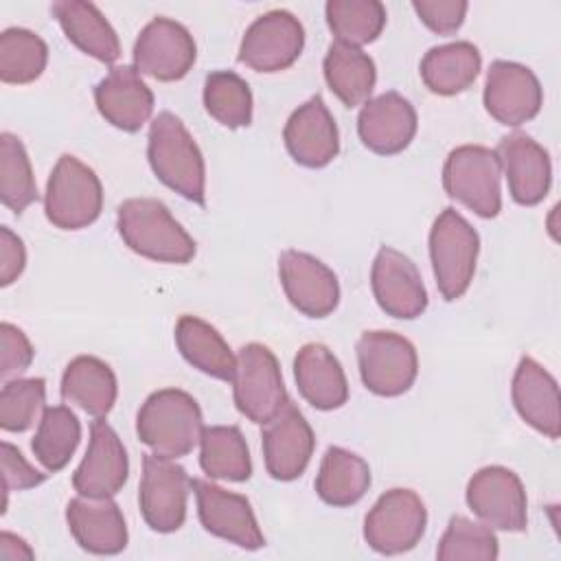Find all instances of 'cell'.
Wrapping results in <instances>:
<instances>
[{
    "instance_id": "6da1fadb",
    "label": "cell",
    "mask_w": 561,
    "mask_h": 561,
    "mask_svg": "<svg viewBox=\"0 0 561 561\" xmlns=\"http://www.w3.org/2000/svg\"><path fill=\"white\" fill-rule=\"evenodd\" d=\"M147 158L156 178L180 193L184 199L204 206L206 202V167L204 156L184 127V123L171 114L160 112L149 125Z\"/></svg>"
},
{
    "instance_id": "7a4b0ae2",
    "label": "cell",
    "mask_w": 561,
    "mask_h": 561,
    "mask_svg": "<svg viewBox=\"0 0 561 561\" xmlns=\"http://www.w3.org/2000/svg\"><path fill=\"white\" fill-rule=\"evenodd\" d=\"M116 228L125 245L158 263H188L195 241L171 210L153 197H131L118 206Z\"/></svg>"
},
{
    "instance_id": "3957f363",
    "label": "cell",
    "mask_w": 561,
    "mask_h": 561,
    "mask_svg": "<svg viewBox=\"0 0 561 561\" xmlns=\"http://www.w3.org/2000/svg\"><path fill=\"white\" fill-rule=\"evenodd\" d=\"M204 419L197 401L180 388L151 392L138 410L136 434L158 456L182 458L199 443Z\"/></svg>"
},
{
    "instance_id": "277c9868",
    "label": "cell",
    "mask_w": 561,
    "mask_h": 561,
    "mask_svg": "<svg viewBox=\"0 0 561 561\" xmlns=\"http://www.w3.org/2000/svg\"><path fill=\"white\" fill-rule=\"evenodd\" d=\"M101 208L103 186L99 175L79 158L59 156L46 182V219L61 230H81L99 219Z\"/></svg>"
},
{
    "instance_id": "5b68a950",
    "label": "cell",
    "mask_w": 561,
    "mask_h": 561,
    "mask_svg": "<svg viewBox=\"0 0 561 561\" xmlns=\"http://www.w3.org/2000/svg\"><path fill=\"white\" fill-rule=\"evenodd\" d=\"M480 237L456 210L445 208L430 230V259L440 296L451 302L460 298L476 274Z\"/></svg>"
},
{
    "instance_id": "8992f818",
    "label": "cell",
    "mask_w": 561,
    "mask_h": 561,
    "mask_svg": "<svg viewBox=\"0 0 561 561\" xmlns=\"http://www.w3.org/2000/svg\"><path fill=\"white\" fill-rule=\"evenodd\" d=\"M500 178L502 167L495 149L482 145L451 149L443 167L445 193L484 219L502 210Z\"/></svg>"
},
{
    "instance_id": "52a82bcc",
    "label": "cell",
    "mask_w": 561,
    "mask_h": 561,
    "mask_svg": "<svg viewBox=\"0 0 561 561\" xmlns=\"http://www.w3.org/2000/svg\"><path fill=\"white\" fill-rule=\"evenodd\" d=\"M230 383L237 410L252 423L267 425L289 403L278 359L265 344L241 346Z\"/></svg>"
},
{
    "instance_id": "ba28073f",
    "label": "cell",
    "mask_w": 561,
    "mask_h": 561,
    "mask_svg": "<svg viewBox=\"0 0 561 561\" xmlns=\"http://www.w3.org/2000/svg\"><path fill=\"white\" fill-rule=\"evenodd\" d=\"M357 366L364 386L379 397H399L410 390L419 373L414 344L394 331H366L357 344Z\"/></svg>"
},
{
    "instance_id": "9c48e42d",
    "label": "cell",
    "mask_w": 561,
    "mask_h": 561,
    "mask_svg": "<svg viewBox=\"0 0 561 561\" xmlns=\"http://www.w3.org/2000/svg\"><path fill=\"white\" fill-rule=\"evenodd\" d=\"M427 526L423 500L412 489H390L373 504L364 519V539L379 554L412 550Z\"/></svg>"
},
{
    "instance_id": "30bf717a",
    "label": "cell",
    "mask_w": 561,
    "mask_h": 561,
    "mask_svg": "<svg viewBox=\"0 0 561 561\" xmlns=\"http://www.w3.org/2000/svg\"><path fill=\"white\" fill-rule=\"evenodd\" d=\"M191 478L173 458L147 454L142 458V476L138 504L142 519L156 533H175L186 519V500Z\"/></svg>"
},
{
    "instance_id": "8fae6325",
    "label": "cell",
    "mask_w": 561,
    "mask_h": 561,
    "mask_svg": "<svg viewBox=\"0 0 561 561\" xmlns=\"http://www.w3.org/2000/svg\"><path fill=\"white\" fill-rule=\"evenodd\" d=\"M465 497L469 508L489 528L508 533L526 530V491L515 471L500 465L478 469L467 484Z\"/></svg>"
},
{
    "instance_id": "7c38bea8",
    "label": "cell",
    "mask_w": 561,
    "mask_h": 561,
    "mask_svg": "<svg viewBox=\"0 0 561 561\" xmlns=\"http://www.w3.org/2000/svg\"><path fill=\"white\" fill-rule=\"evenodd\" d=\"M305 28L300 20L283 9L259 15L243 33L239 61L256 72H280L302 53Z\"/></svg>"
},
{
    "instance_id": "4fadbf2b",
    "label": "cell",
    "mask_w": 561,
    "mask_h": 561,
    "mask_svg": "<svg viewBox=\"0 0 561 561\" xmlns=\"http://www.w3.org/2000/svg\"><path fill=\"white\" fill-rule=\"evenodd\" d=\"M197 46L188 28L171 18H153L134 44V68L158 81H178L188 75Z\"/></svg>"
},
{
    "instance_id": "5bb4252c",
    "label": "cell",
    "mask_w": 561,
    "mask_h": 561,
    "mask_svg": "<svg viewBox=\"0 0 561 561\" xmlns=\"http://www.w3.org/2000/svg\"><path fill=\"white\" fill-rule=\"evenodd\" d=\"M191 489L197 500L199 522L210 535L245 550H259L265 546V537L245 495L230 493L202 478H193Z\"/></svg>"
},
{
    "instance_id": "9a60e30c",
    "label": "cell",
    "mask_w": 561,
    "mask_h": 561,
    "mask_svg": "<svg viewBox=\"0 0 561 561\" xmlns=\"http://www.w3.org/2000/svg\"><path fill=\"white\" fill-rule=\"evenodd\" d=\"M484 107L506 127H519L535 118L543 103V90L535 72L517 61L495 59L486 70Z\"/></svg>"
},
{
    "instance_id": "2e32d148",
    "label": "cell",
    "mask_w": 561,
    "mask_h": 561,
    "mask_svg": "<svg viewBox=\"0 0 561 561\" xmlns=\"http://www.w3.org/2000/svg\"><path fill=\"white\" fill-rule=\"evenodd\" d=\"M370 285L377 305L392 318L412 320L427 307V291L421 272L403 252L381 245L370 270Z\"/></svg>"
},
{
    "instance_id": "e0dca14e",
    "label": "cell",
    "mask_w": 561,
    "mask_h": 561,
    "mask_svg": "<svg viewBox=\"0 0 561 561\" xmlns=\"http://www.w3.org/2000/svg\"><path fill=\"white\" fill-rule=\"evenodd\" d=\"M127 451L105 419H94L90 425V443L79 462L72 486L83 497H114L127 482Z\"/></svg>"
},
{
    "instance_id": "ac0fdd59",
    "label": "cell",
    "mask_w": 561,
    "mask_h": 561,
    "mask_svg": "<svg viewBox=\"0 0 561 561\" xmlns=\"http://www.w3.org/2000/svg\"><path fill=\"white\" fill-rule=\"evenodd\" d=\"M278 276L289 302L309 318H324L340 302L337 276L320 259L307 252H280Z\"/></svg>"
},
{
    "instance_id": "d6986e66",
    "label": "cell",
    "mask_w": 561,
    "mask_h": 561,
    "mask_svg": "<svg viewBox=\"0 0 561 561\" xmlns=\"http://www.w3.org/2000/svg\"><path fill=\"white\" fill-rule=\"evenodd\" d=\"M261 438L265 469L274 480L289 482L305 473L316 447V436L291 401L265 425Z\"/></svg>"
},
{
    "instance_id": "ffe728a7",
    "label": "cell",
    "mask_w": 561,
    "mask_h": 561,
    "mask_svg": "<svg viewBox=\"0 0 561 561\" xmlns=\"http://www.w3.org/2000/svg\"><path fill=\"white\" fill-rule=\"evenodd\" d=\"M283 140L289 156L307 169H322L333 162L340 151V134L320 94L291 112L283 129Z\"/></svg>"
},
{
    "instance_id": "44dd1931",
    "label": "cell",
    "mask_w": 561,
    "mask_h": 561,
    "mask_svg": "<svg viewBox=\"0 0 561 561\" xmlns=\"http://www.w3.org/2000/svg\"><path fill=\"white\" fill-rule=\"evenodd\" d=\"M495 153L506 175L511 197L522 206L543 202L552 182L548 151L528 134L513 131L500 140Z\"/></svg>"
},
{
    "instance_id": "7402d4cb",
    "label": "cell",
    "mask_w": 561,
    "mask_h": 561,
    "mask_svg": "<svg viewBox=\"0 0 561 561\" xmlns=\"http://www.w3.org/2000/svg\"><path fill=\"white\" fill-rule=\"evenodd\" d=\"M357 134L373 153L394 156L403 151L416 134V110L399 92H383L362 105Z\"/></svg>"
},
{
    "instance_id": "603a6c76",
    "label": "cell",
    "mask_w": 561,
    "mask_h": 561,
    "mask_svg": "<svg viewBox=\"0 0 561 561\" xmlns=\"http://www.w3.org/2000/svg\"><path fill=\"white\" fill-rule=\"evenodd\" d=\"M99 114L123 131H138L153 112V92L134 66H114L94 88Z\"/></svg>"
},
{
    "instance_id": "cb8c5ba5",
    "label": "cell",
    "mask_w": 561,
    "mask_h": 561,
    "mask_svg": "<svg viewBox=\"0 0 561 561\" xmlns=\"http://www.w3.org/2000/svg\"><path fill=\"white\" fill-rule=\"evenodd\" d=\"M66 522L75 541L92 554H118L127 546V524L112 497H72Z\"/></svg>"
},
{
    "instance_id": "d4e9b609",
    "label": "cell",
    "mask_w": 561,
    "mask_h": 561,
    "mask_svg": "<svg viewBox=\"0 0 561 561\" xmlns=\"http://www.w3.org/2000/svg\"><path fill=\"white\" fill-rule=\"evenodd\" d=\"M513 405L517 414L548 438H559V388L554 377L533 357H522L513 375Z\"/></svg>"
},
{
    "instance_id": "484cf974",
    "label": "cell",
    "mask_w": 561,
    "mask_h": 561,
    "mask_svg": "<svg viewBox=\"0 0 561 561\" xmlns=\"http://www.w3.org/2000/svg\"><path fill=\"white\" fill-rule=\"evenodd\" d=\"M298 392L316 410L342 408L348 399V383L337 357L318 342L305 344L294 357Z\"/></svg>"
},
{
    "instance_id": "4316f807",
    "label": "cell",
    "mask_w": 561,
    "mask_h": 561,
    "mask_svg": "<svg viewBox=\"0 0 561 561\" xmlns=\"http://www.w3.org/2000/svg\"><path fill=\"white\" fill-rule=\"evenodd\" d=\"M50 9L64 35L79 50L103 64H114L121 57V42L116 31L92 2L57 0Z\"/></svg>"
},
{
    "instance_id": "83f0119b",
    "label": "cell",
    "mask_w": 561,
    "mask_h": 561,
    "mask_svg": "<svg viewBox=\"0 0 561 561\" xmlns=\"http://www.w3.org/2000/svg\"><path fill=\"white\" fill-rule=\"evenodd\" d=\"M175 344L182 357L204 375L232 381L237 355L230 351L221 333L197 316H182L175 324Z\"/></svg>"
},
{
    "instance_id": "f1b7e54d",
    "label": "cell",
    "mask_w": 561,
    "mask_h": 561,
    "mask_svg": "<svg viewBox=\"0 0 561 561\" xmlns=\"http://www.w3.org/2000/svg\"><path fill=\"white\" fill-rule=\"evenodd\" d=\"M116 392L112 368L94 355L75 357L61 375V397L94 419H103L112 410Z\"/></svg>"
},
{
    "instance_id": "f546056e",
    "label": "cell",
    "mask_w": 561,
    "mask_h": 561,
    "mask_svg": "<svg viewBox=\"0 0 561 561\" xmlns=\"http://www.w3.org/2000/svg\"><path fill=\"white\" fill-rule=\"evenodd\" d=\"M480 66V50L471 42H449L434 46L423 55L421 79L430 92L451 96L476 81Z\"/></svg>"
},
{
    "instance_id": "4dcf8cb0",
    "label": "cell",
    "mask_w": 561,
    "mask_h": 561,
    "mask_svg": "<svg viewBox=\"0 0 561 561\" xmlns=\"http://www.w3.org/2000/svg\"><path fill=\"white\" fill-rule=\"evenodd\" d=\"M322 70L327 85L346 107L362 105L370 99L377 81V68L362 48L333 42L327 48Z\"/></svg>"
},
{
    "instance_id": "1f68e13d",
    "label": "cell",
    "mask_w": 561,
    "mask_h": 561,
    "mask_svg": "<svg viewBox=\"0 0 561 561\" xmlns=\"http://www.w3.org/2000/svg\"><path fill=\"white\" fill-rule=\"evenodd\" d=\"M368 486L370 469L364 458L342 447L324 451L316 476V493L324 504L351 506L364 497Z\"/></svg>"
},
{
    "instance_id": "d6a6232c",
    "label": "cell",
    "mask_w": 561,
    "mask_h": 561,
    "mask_svg": "<svg viewBox=\"0 0 561 561\" xmlns=\"http://www.w3.org/2000/svg\"><path fill=\"white\" fill-rule=\"evenodd\" d=\"M199 467L208 478L243 482L252 473L248 443L237 425L204 427L199 438Z\"/></svg>"
},
{
    "instance_id": "836d02e7",
    "label": "cell",
    "mask_w": 561,
    "mask_h": 561,
    "mask_svg": "<svg viewBox=\"0 0 561 561\" xmlns=\"http://www.w3.org/2000/svg\"><path fill=\"white\" fill-rule=\"evenodd\" d=\"M81 440V423L68 405H48L33 436V454L46 471H59L72 458Z\"/></svg>"
},
{
    "instance_id": "e575fe53",
    "label": "cell",
    "mask_w": 561,
    "mask_h": 561,
    "mask_svg": "<svg viewBox=\"0 0 561 561\" xmlns=\"http://www.w3.org/2000/svg\"><path fill=\"white\" fill-rule=\"evenodd\" d=\"M324 15L335 42L357 48L375 42L386 26V7L379 0H329Z\"/></svg>"
},
{
    "instance_id": "d590c367",
    "label": "cell",
    "mask_w": 561,
    "mask_h": 561,
    "mask_svg": "<svg viewBox=\"0 0 561 561\" xmlns=\"http://www.w3.org/2000/svg\"><path fill=\"white\" fill-rule=\"evenodd\" d=\"M48 61L46 42L22 26L0 33V79L4 83H31L42 77Z\"/></svg>"
},
{
    "instance_id": "8d00e7d4",
    "label": "cell",
    "mask_w": 561,
    "mask_h": 561,
    "mask_svg": "<svg viewBox=\"0 0 561 561\" xmlns=\"http://www.w3.org/2000/svg\"><path fill=\"white\" fill-rule=\"evenodd\" d=\"M204 107L228 129L252 123V92L245 79L232 70H215L204 79Z\"/></svg>"
},
{
    "instance_id": "74e56055",
    "label": "cell",
    "mask_w": 561,
    "mask_h": 561,
    "mask_svg": "<svg viewBox=\"0 0 561 561\" xmlns=\"http://www.w3.org/2000/svg\"><path fill=\"white\" fill-rule=\"evenodd\" d=\"M37 184L22 140L9 131L0 134V199L13 213H24L37 202Z\"/></svg>"
},
{
    "instance_id": "f35d334b",
    "label": "cell",
    "mask_w": 561,
    "mask_h": 561,
    "mask_svg": "<svg viewBox=\"0 0 561 561\" xmlns=\"http://www.w3.org/2000/svg\"><path fill=\"white\" fill-rule=\"evenodd\" d=\"M46 381L42 377L7 379L0 390V427L4 432H26L42 419L46 405Z\"/></svg>"
},
{
    "instance_id": "ab89813d",
    "label": "cell",
    "mask_w": 561,
    "mask_h": 561,
    "mask_svg": "<svg viewBox=\"0 0 561 561\" xmlns=\"http://www.w3.org/2000/svg\"><path fill=\"white\" fill-rule=\"evenodd\" d=\"M500 554L497 537L486 524L471 522L462 515H454L443 533L436 557L440 561H458V559H482L493 561Z\"/></svg>"
},
{
    "instance_id": "60d3db41",
    "label": "cell",
    "mask_w": 561,
    "mask_h": 561,
    "mask_svg": "<svg viewBox=\"0 0 561 561\" xmlns=\"http://www.w3.org/2000/svg\"><path fill=\"white\" fill-rule=\"evenodd\" d=\"M412 9L430 31L449 35L460 28L469 4L465 0H414Z\"/></svg>"
},
{
    "instance_id": "b9f144b4",
    "label": "cell",
    "mask_w": 561,
    "mask_h": 561,
    "mask_svg": "<svg viewBox=\"0 0 561 561\" xmlns=\"http://www.w3.org/2000/svg\"><path fill=\"white\" fill-rule=\"evenodd\" d=\"M33 346L22 329L11 322L0 324V377L9 379L24 373L33 362Z\"/></svg>"
},
{
    "instance_id": "7bdbcfd3",
    "label": "cell",
    "mask_w": 561,
    "mask_h": 561,
    "mask_svg": "<svg viewBox=\"0 0 561 561\" xmlns=\"http://www.w3.org/2000/svg\"><path fill=\"white\" fill-rule=\"evenodd\" d=\"M2 486L4 493L9 491H24L42 484L46 480V473L37 471L24 456L22 451L11 445L9 440H2Z\"/></svg>"
},
{
    "instance_id": "ee69618b",
    "label": "cell",
    "mask_w": 561,
    "mask_h": 561,
    "mask_svg": "<svg viewBox=\"0 0 561 561\" xmlns=\"http://www.w3.org/2000/svg\"><path fill=\"white\" fill-rule=\"evenodd\" d=\"M26 265V250L22 239L7 226L0 228V285H11Z\"/></svg>"
},
{
    "instance_id": "f6af8a7d",
    "label": "cell",
    "mask_w": 561,
    "mask_h": 561,
    "mask_svg": "<svg viewBox=\"0 0 561 561\" xmlns=\"http://www.w3.org/2000/svg\"><path fill=\"white\" fill-rule=\"evenodd\" d=\"M33 557L35 552L28 548V543L22 537L7 530L0 533V559L20 561V559H33Z\"/></svg>"
}]
</instances>
